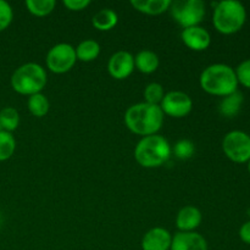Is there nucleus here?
Segmentation results:
<instances>
[{
	"instance_id": "obj_15",
	"label": "nucleus",
	"mask_w": 250,
	"mask_h": 250,
	"mask_svg": "<svg viewBox=\"0 0 250 250\" xmlns=\"http://www.w3.org/2000/svg\"><path fill=\"white\" fill-rule=\"evenodd\" d=\"M131 5L142 14L158 16L167 11L171 6V0H131Z\"/></svg>"
},
{
	"instance_id": "obj_3",
	"label": "nucleus",
	"mask_w": 250,
	"mask_h": 250,
	"mask_svg": "<svg viewBox=\"0 0 250 250\" xmlns=\"http://www.w3.org/2000/svg\"><path fill=\"white\" fill-rule=\"evenodd\" d=\"M214 5L212 23L219 33L231 36L243 28L247 22V10L241 1L222 0Z\"/></svg>"
},
{
	"instance_id": "obj_20",
	"label": "nucleus",
	"mask_w": 250,
	"mask_h": 250,
	"mask_svg": "<svg viewBox=\"0 0 250 250\" xmlns=\"http://www.w3.org/2000/svg\"><path fill=\"white\" fill-rule=\"evenodd\" d=\"M27 107L34 117H44L49 112L50 104H49L48 98L43 93H37L28 97Z\"/></svg>"
},
{
	"instance_id": "obj_1",
	"label": "nucleus",
	"mask_w": 250,
	"mask_h": 250,
	"mask_svg": "<svg viewBox=\"0 0 250 250\" xmlns=\"http://www.w3.org/2000/svg\"><path fill=\"white\" fill-rule=\"evenodd\" d=\"M164 112L160 105L138 103L125 112V124L132 133L148 137L158 134L164 124Z\"/></svg>"
},
{
	"instance_id": "obj_16",
	"label": "nucleus",
	"mask_w": 250,
	"mask_h": 250,
	"mask_svg": "<svg viewBox=\"0 0 250 250\" xmlns=\"http://www.w3.org/2000/svg\"><path fill=\"white\" fill-rule=\"evenodd\" d=\"M159 56L151 50H142L134 58V67L144 75H150L159 68Z\"/></svg>"
},
{
	"instance_id": "obj_32",
	"label": "nucleus",
	"mask_w": 250,
	"mask_h": 250,
	"mask_svg": "<svg viewBox=\"0 0 250 250\" xmlns=\"http://www.w3.org/2000/svg\"><path fill=\"white\" fill-rule=\"evenodd\" d=\"M0 131H2V128H1V125H0Z\"/></svg>"
},
{
	"instance_id": "obj_26",
	"label": "nucleus",
	"mask_w": 250,
	"mask_h": 250,
	"mask_svg": "<svg viewBox=\"0 0 250 250\" xmlns=\"http://www.w3.org/2000/svg\"><path fill=\"white\" fill-rule=\"evenodd\" d=\"M234 71H236L238 84H242L244 88L250 89V59L242 61Z\"/></svg>"
},
{
	"instance_id": "obj_29",
	"label": "nucleus",
	"mask_w": 250,
	"mask_h": 250,
	"mask_svg": "<svg viewBox=\"0 0 250 250\" xmlns=\"http://www.w3.org/2000/svg\"><path fill=\"white\" fill-rule=\"evenodd\" d=\"M239 238L243 243L250 246V220L244 222L241 229H239Z\"/></svg>"
},
{
	"instance_id": "obj_25",
	"label": "nucleus",
	"mask_w": 250,
	"mask_h": 250,
	"mask_svg": "<svg viewBox=\"0 0 250 250\" xmlns=\"http://www.w3.org/2000/svg\"><path fill=\"white\" fill-rule=\"evenodd\" d=\"M172 151L177 159H180V160H187V159H190L194 155L195 146L188 139H181V141H178L175 144Z\"/></svg>"
},
{
	"instance_id": "obj_17",
	"label": "nucleus",
	"mask_w": 250,
	"mask_h": 250,
	"mask_svg": "<svg viewBox=\"0 0 250 250\" xmlns=\"http://www.w3.org/2000/svg\"><path fill=\"white\" fill-rule=\"evenodd\" d=\"M244 97L241 92H234L232 94L227 95V97L222 98V100L220 102L219 105V111L222 116L229 117V119H232V117L237 116L241 111V107L243 105Z\"/></svg>"
},
{
	"instance_id": "obj_18",
	"label": "nucleus",
	"mask_w": 250,
	"mask_h": 250,
	"mask_svg": "<svg viewBox=\"0 0 250 250\" xmlns=\"http://www.w3.org/2000/svg\"><path fill=\"white\" fill-rule=\"evenodd\" d=\"M119 22V16L112 9H102L93 16L92 24L98 31H110Z\"/></svg>"
},
{
	"instance_id": "obj_19",
	"label": "nucleus",
	"mask_w": 250,
	"mask_h": 250,
	"mask_svg": "<svg viewBox=\"0 0 250 250\" xmlns=\"http://www.w3.org/2000/svg\"><path fill=\"white\" fill-rule=\"evenodd\" d=\"M75 49L77 60L82 61V62H90V61H94L100 54L99 43L93 41V39H85V41L81 42L77 45V48Z\"/></svg>"
},
{
	"instance_id": "obj_9",
	"label": "nucleus",
	"mask_w": 250,
	"mask_h": 250,
	"mask_svg": "<svg viewBox=\"0 0 250 250\" xmlns=\"http://www.w3.org/2000/svg\"><path fill=\"white\" fill-rule=\"evenodd\" d=\"M164 115L182 119L190 114L193 109V102L189 95L181 90H172L166 93L160 104Z\"/></svg>"
},
{
	"instance_id": "obj_21",
	"label": "nucleus",
	"mask_w": 250,
	"mask_h": 250,
	"mask_svg": "<svg viewBox=\"0 0 250 250\" xmlns=\"http://www.w3.org/2000/svg\"><path fill=\"white\" fill-rule=\"evenodd\" d=\"M24 5L33 16L44 17L54 11L56 1L55 0H27Z\"/></svg>"
},
{
	"instance_id": "obj_12",
	"label": "nucleus",
	"mask_w": 250,
	"mask_h": 250,
	"mask_svg": "<svg viewBox=\"0 0 250 250\" xmlns=\"http://www.w3.org/2000/svg\"><path fill=\"white\" fill-rule=\"evenodd\" d=\"M172 236L164 227H154L144 234L142 250H170Z\"/></svg>"
},
{
	"instance_id": "obj_10",
	"label": "nucleus",
	"mask_w": 250,
	"mask_h": 250,
	"mask_svg": "<svg viewBox=\"0 0 250 250\" xmlns=\"http://www.w3.org/2000/svg\"><path fill=\"white\" fill-rule=\"evenodd\" d=\"M107 71L115 80H126L134 71V56L126 50L116 51L109 59Z\"/></svg>"
},
{
	"instance_id": "obj_13",
	"label": "nucleus",
	"mask_w": 250,
	"mask_h": 250,
	"mask_svg": "<svg viewBox=\"0 0 250 250\" xmlns=\"http://www.w3.org/2000/svg\"><path fill=\"white\" fill-rule=\"evenodd\" d=\"M170 250H208V242L198 232H177Z\"/></svg>"
},
{
	"instance_id": "obj_24",
	"label": "nucleus",
	"mask_w": 250,
	"mask_h": 250,
	"mask_svg": "<svg viewBox=\"0 0 250 250\" xmlns=\"http://www.w3.org/2000/svg\"><path fill=\"white\" fill-rule=\"evenodd\" d=\"M144 99L146 103L153 105H160L163 102L164 97H165V92H164V87L160 83L151 82L144 88Z\"/></svg>"
},
{
	"instance_id": "obj_4",
	"label": "nucleus",
	"mask_w": 250,
	"mask_h": 250,
	"mask_svg": "<svg viewBox=\"0 0 250 250\" xmlns=\"http://www.w3.org/2000/svg\"><path fill=\"white\" fill-rule=\"evenodd\" d=\"M172 149L165 137L160 134L143 137L134 148L137 163L146 168H154L164 165L170 159Z\"/></svg>"
},
{
	"instance_id": "obj_2",
	"label": "nucleus",
	"mask_w": 250,
	"mask_h": 250,
	"mask_svg": "<svg viewBox=\"0 0 250 250\" xmlns=\"http://www.w3.org/2000/svg\"><path fill=\"white\" fill-rule=\"evenodd\" d=\"M199 83L205 93L225 98L238 90L236 71L226 63H212L203 70Z\"/></svg>"
},
{
	"instance_id": "obj_5",
	"label": "nucleus",
	"mask_w": 250,
	"mask_h": 250,
	"mask_svg": "<svg viewBox=\"0 0 250 250\" xmlns=\"http://www.w3.org/2000/svg\"><path fill=\"white\" fill-rule=\"evenodd\" d=\"M48 82L45 68L36 62H27L15 70L11 76V87L21 95L42 93Z\"/></svg>"
},
{
	"instance_id": "obj_14",
	"label": "nucleus",
	"mask_w": 250,
	"mask_h": 250,
	"mask_svg": "<svg viewBox=\"0 0 250 250\" xmlns=\"http://www.w3.org/2000/svg\"><path fill=\"white\" fill-rule=\"evenodd\" d=\"M203 221V215L198 208L193 205L182 208L176 217V225L180 232H195Z\"/></svg>"
},
{
	"instance_id": "obj_33",
	"label": "nucleus",
	"mask_w": 250,
	"mask_h": 250,
	"mask_svg": "<svg viewBox=\"0 0 250 250\" xmlns=\"http://www.w3.org/2000/svg\"><path fill=\"white\" fill-rule=\"evenodd\" d=\"M249 136H250V134H249Z\"/></svg>"
},
{
	"instance_id": "obj_23",
	"label": "nucleus",
	"mask_w": 250,
	"mask_h": 250,
	"mask_svg": "<svg viewBox=\"0 0 250 250\" xmlns=\"http://www.w3.org/2000/svg\"><path fill=\"white\" fill-rule=\"evenodd\" d=\"M16 149V141L12 133L0 131V161H6L14 155Z\"/></svg>"
},
{
	"instance_id": "obj_7",
	"label": "nucleus",
	"mask_w": 250,
	"mask_h": 250,
	"mask_svg": "<svg viewBox=\"0 0 250 250\" xmlns=\"http://www.w3.org/2000/svg\"><path fill=\"white\" fill-rule=\"evenodd\" d=\"M222 150L227 159L236 164L250 160V136L239 129L229 132L222 139Z\"/></svg>"
},
{
	"instance_id": "obj_8",
	"label": "nucleus",
	"mask_w": 250,
	"mask_h": 250,
	"mask_svg": "<svg viewBox=\"0 0 250 250\" xmlns=\"http://www.w3.org/2000/svg\"><path fill=\"white\" fill-rule=\"evenodd\" d=\"M77 61L76 49L68 43H59L49 49L45 58L46 67L56 75L68 72Z\"/></svg>"
},
{
	"instance_id": "obj_27",
	"label": "nucleus",
	"mask_w": 250,
	"mask_h": 250,
	"mask_svg": "<svg viewBox=\"0 0 250 250\" xmlns=\"http://www.w3.org/2000/svg\"><path fill=\"white\" fill-rule=\"evenodd\" d=\"M14 20V11L11 5L5 0H0V32L5 31Z\"/></svg>"
},
{
	"instance_id": "obj_11",
	"label": "nucleus",
	"mask_w": 250,
	"mask_h": 250,
	"mask_svg": "<svg viewBox=\"0 0 250 250\" xmlns=\"http://www.w3.org/2000/svg\"><path fill=\"white\" fill-rule=\"evenodd\" d=\"M181 38L185 45L194 51H204L211 44V36L202 26L185 28L181 33Z\"/></svg>"
},
{
	"instance_id": "obj_28",
	"label": "nucleus",
	"mask_w": 250,
	"mask_h": 250,
	"mask_svg": "<svg viewBox=\"0 0 250 250\" xmlns=\"http://www.w3.org/2000/svg\"><path fill=\"white\" fill-rule=\"evenodd\" d=\"M63 6L70 11H82L90 5V0H63Z\"/></svg>"
},
{
	"instance_id": "obj_31",
	"label": "nucleus",
	"mask_w": 250,
	"mask_h": 250,
	"mask_svg": "<svg viewBox=\"0 0 250 250\" xmlns=\"http://www.w3.org/2000/svg\"><path fill=\"white\" fill-rule=\"evenodd\" d=\"M247 164H248V172L250 173V160H249L248 163H247Z\"/></svg>"
},
{
	"instance_id": "obj_22",
	"label": "nucleus",
	"mask_w": 250,
	"mask_h": 250,
	"mask_svg": "<svg viewBox=\"0 0 250 250\" xmlns=\"http://www.w3.org/2000/svg\"><path fill=\"white\" fill-rule=\"evenodd\" d=\"M0 125L2 131L12 133L20 125V114L15 107L6 106L0 110Z\"/></svg>"
},
{
	"instance_id": "obj_30",
	"label": "nucleus",
	"mask_w": 250,
	"mask_h": 250,
	"mask_svg": "<svg viewBox=\"0 0 250 250\" xmlns=\"http://www.w3.org/2000/svg\"><path fill=\"white\" fill-rule=\"evenodd\" d=\"M1 222H2V214L1 211H0V226H1Z\"/></svg>"
},
{
	"instance_id": "obj_6",
	"label": "nucleus",
	"mask_w": 250,
	"mask_h": 250,
	"mask_svg": "<svg viewBox=\"0 0 250 250\" xmlns=\"http://www.w3.org/2000/svg\"><path fill=\"white\" fill-rule=\"evenodd\" d=\"M173 19L185 28L199 26L207 14L205 2L202 0H178L171 2L168 9Z\"/></svg>"
}]
</instances>
